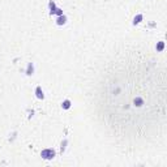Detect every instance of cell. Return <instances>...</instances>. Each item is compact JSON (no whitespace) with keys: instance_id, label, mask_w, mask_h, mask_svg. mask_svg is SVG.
Masks as SVG:
<instances>
[{"instance_id":"obj_4","label":"cell","mask_w":167,"mask_h":167,"mask_svg":"<svg viewBox=\"0 0 167 167\" xmlns=\"http://www.w3.org/2000/svg\"><path fill=\"white\" fill-rule=\"evenodd\" d=\"M65 22H67V17H65L64 14L59 16V17H57V20H56V24H57L59 26H61V25H65Z\"/></svg>"},{"instance_id":"obj_10","label":"cell","mask_w":167,"mask_h":167,"mask_svg":"<svg viewBox=\"0 0 167 167\" xmlns=\"http://www.w3.org/2000/svg\"><path fill=\"white\" fill-rule=\"evenodd\" d=\"M67 144H68V141H67V140H64V141L61 142V153L65 150V145H67Z\"/></svg>"},{"instance_id":"obj_9","label":"cell","mask_w":167,"mask_h":167,"mask_svg":"<svg viewBox=\"0 0 167 167\" xmlns=\"http://www.w3.org/2000/svg\"><path fill=\"white\" fill-rule=\"evenodd\" d=\"M163 48H164V42H159L157 45V51H162Z\"/></svg>"},{"instance_id":"obj_8","label":"cell","mask_w":167,"mask_h":167,"mask_svg":"<svg viewBox=\"0 0 167 167\" xmlns=\"http://www.w3.org/2000/svg\"><path fill=\"white\" fill-rule=\"evenodd\" d=\"M133 102H135V105H136L137 107H140V106L144 105V99H142V98H135V101H133Z\"/></svg>"},{"instance_id":"obj_2","label":"cell","mask_w":167,"mask_h":167,"mask_svg":"<svg viewBox=\"0 0 167 167\" xmlns=\"http://www.w3.org/2000/svg\"><path fill=\"white\" fill-rule=\"evenodd\" d=\"M35 97L38 99H45V93H43V90H42L41 86H37L35 88Z\"/></svg>"},{"instance_id":"obj_6","label":"cell","mask_w":167,"mask_h":167,"mask_svg":"<svg viewBox=\"0 0 167 167\" xmlns=\"http://www.w3.org/2000/svg\"><path fill=\"white\" fill-rule=\"evenodd\" d=\"M61 107H63L64 110H68V108H71V101H69V99H65V101L61 103Z\"/></svg>"},{"instance_id":"obj_3","label":"cell","mask_w":167,"mask_h":167,"mask_svg":"<svg viewBox=\"0 0 167 167\" xmlns=\"http://www.w3.org/2000/svg\"><path fill=\"white\" fill-rule=\"evenodd\" d=\"M33 73H34V65H33V63H29L27 68H26V75L27 76H33Z\"/></svg>"},{"instance_id":"obj_11","label":"cell","mask_w":167,"mask_h":167,"mask_svg":"<svg viewBox=\"0 0 167 167\" xmlns=\"http://www.w3.org/2000/svg\"><path fill=\"white\" fill-rule=\"evenodd\" d=\"M54 14H57V16H61L63 14V11L60 9V8H56V11H55V13Z\"/></svg>"},{"instance_id":"obj_1","label":"cell","mask_w":167,"mask_h":167,"mask_svg":"<svg viewBox=\"0 0 167 167\" xmlns=\"http://www.w3.org/2000/svg\"><path fill=\"white\" fill-rule=\"evenodd\" d=\"M55 150L54 149H45V150H42V153H41V155H42V158L43 159H47V161H50V159H54L55 158Z\"/></svg>"},{"instance_id":"obj_7","label":"cell","mask_w":167,"mask_h":167,"mask_svg":"<svg viewBox=\"0 0 167 167\" xmlns=\"http://www.w3.org/2000/svg\"><path fill=\"white\" fill-rule=\"evenodd\" d=\"M142 18H144V16H142V14H137L135 18H133V25H137V24H140V22L142 21Z\"/></svg>"},{"instance_id":"obj_5","label":"cell","mask_w":167,"mask_h":167,"mask_svg":"<svg viewBox=\"0 0 167 167\" xmlns=\"http://www.w3.org/2000/svg\"><path fill=\"white\" fill-rule=\"evenodd\" d=\"M48 8H50V14L52 16V14L55 13V11H56V5H55V3H54V2H50V3H48Z\"/></svg>"}]
</instances>
